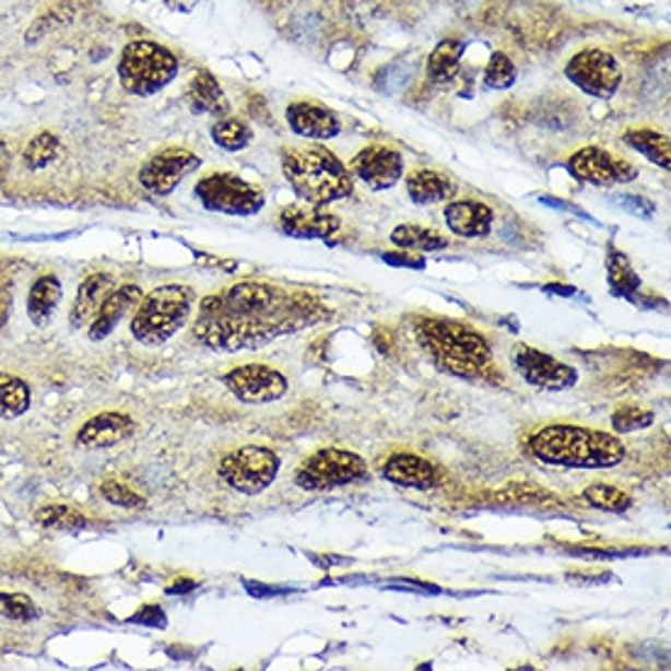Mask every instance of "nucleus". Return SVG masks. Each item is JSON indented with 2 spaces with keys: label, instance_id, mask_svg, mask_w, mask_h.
<instances>
[{
  "label": "nucleus",
  "instance_id": "f03ea898",
  "mask_svg": "<svg viewBox=\"0 0 671 671\" xmlns=\"http://www.w3.org/2000/svg\"><path fill=\"white\" fill-rule=\"evenodd\" d=\"M530 455L562 469H611L625 459L621 439L579 425H548L528 439Z\"/></svg>",
  "mask_w": 671,
  "mask_h": 671
},
{
  "label": "nucleus",
  "instance_id": "6ab92c4d",
  "mask_svg": "<svg viewBox=\"0 0 671 671\" xmlns=\"http://www.w3.org/2000/svg\"><path fill=\"white\" fill-rule=\"evenodd\" d=\"M142 296H144L142 289L134 286V283H122V286L115 289L106 298V303L101 306L98 316L89 325V338L93 342L106 340L108 334L128 318V313H134V308L140 306Z\"/></svg>",
  "mask_w": 671,
  "mask_h": 671
},
{
  "label": "nucleus",
  "instance_id": "dca6fc26",
  "mask_svg": "<svg viewBox=\"0 0 671 671\" xmlns=\"http://www.w3.org/2000/svg\"><path fill=\"white\" fill-rule=\"evenodd\" d=\"M132 415L122 411H103L89 417V421L79 427L76 445H81L83 449H108L125 443V439L132 437Z\"/></svg>",
  "mask_w": 671,
  "mask_h": 671
},
{
  "label": "nucleus",
  "instance_id": "9b49d317",
  "mask_svg": "<svg viewBox=\"0 0 671 671\" xmlns=\"http://www.w3.org/2000/svg\"><path fill=\"white\" fill-rule=\"evenodd\" d=\"M574 86L593 98H611L623 81L621 64L603 49H584L564 69Z\"/></svg>",
  "mask_w": 671,
  "mask_h": 671
},
{
  "label": "nucleus",
  "instance_id": "ea45409f",
  "mask_svg": "<svg viewBox=\"0 0 671 671\" xmlns=\"http://www.w3.org/2000/svg\"><path fill=\"white\" fill-rule=\"evenodd\" d=\"M196 581L193 579H186V576H181V579H176V581H172L169 586H166V593L169 596H184V593H191V591H196Z\"/></svg>",
  "mask_w": 671,
  "mask_h": 671
},
{
  "label": "nucleus",
  "instance_id": "c756f323",
  "mask_svg": "<svg viewBox=\"0 0 671 671\" xmlns=\"http://www.w3.org/2000/svg\"><path fill=\"white\" fill-rule=\"evenodd\" d=\"M35 522L39 528L64 530V532H76V530L89 528V520L83 518L76 508L61 506V503H51V506L39 508L35 513Z\"/></svg>",
  "mask_w": 671,
  "mask_h": 671
},
{
  "label": "nucleus",
  "instance_id": "e433bc0d",
  "mask_svg": "<svg viewBox=\"0 0 671 671\" xmlns=\"http://www.w3.org/2000/svg\"><path fill=\"white\" fill-rule=\"evenodd\" d=\"M655 423V413L639 405H621L611 417V425L617 433H637Z\"/></svg>",
  "mask_w": 671,
  "mask_h": 671
},
{
  "label": "nucleus",
  "instance_id": "4be33fe9",
  "mask_svg": "<svg viewBox=\"0 0 671 671\" xmlns=\"http://www.w3.org/2000/svg\"><path fill=\"white\" fill-rule=\"evenodd\" d=\"M566 166H569L572 176H576L584 184L611 186L617 181L615 174L617 160H613V154L599 150V146H586V150H579Z\"/></svg>",
  "mask_w": 671,
  "mask_h": 671
},
{
  "label": "nucleus",
  "instance_id": "7ed1b4c3",
  "mask_svg": "<svg viewBox=\"0 0 671 671\" xmlns=\"http://www.w3.org/2000/svg\"><path fill=\"white\" fill-rule=\"evenodd\" d=\"M415 338L439 372L459 379H481L491 364V344L484 334L459 320L421 318Z\"/></svg>",
  "mask_w": 671,
  "mask_h": 671
},
{
  "label": "nucleus",
  "instance_id": "6e6552de",
  "mask_svg": "<svg viewBox=\"0 0 671 671\" xmlns=\"http://www.w3.org/2000/svg\"><path fill=\"white\" fill-rule=\"evenodd\" d=\"M366 476H369V467H366V461L360 455L340 447H325L298 467L296 484L303 491L322 494V491L356 484V481H364Z\"/></svg>",
  "mask_w": 671,
  "mask_h": 671
},
{
  "label": "nucleus",
  "instance_id": "a211bd4d",
  "mask_svg": "<svg viewBox=\"0 0 671 671\" xmlns=\"http://www.w3.org/2000/svg\"><path fill=\"white\" fill-rule=\"evenodd\" d=\"M289 128L298 134V138L308 140H330L338 138L342 125L340 118L330 108L320 106V103L310 101H298L291 103L286 110Z\"/></svg>",
  "mask_w": 671,
  "mask_h": 671
},
{
  "label": "nucleus",
  "instance_id": "ddd939ff",
  "mask_svg": "<svg viewBox=\"0 0 671 671\" xmlns=\"http://www.w3.org/2000/svg\"><path fill=\"white\" fill-rule=\"evenodd\" d=\"M201 160L193 152L178 150V146H169L154 154L140 169V184L146 191L154 196H169L174 188L184 181L188 174H193Z\"/></svg>",
  "mask_w": 671,
  "mask_h": 671
},
{
  "label": "nucleus",
  "instance_id": "473e14b6",
  "mask_svg": "<svg viewBox=\"0 0 671 671\" xmlns=\"http://www.w3.org/2000/svg\"><path fill=\"white\" fill-rule=\"evenodd\" d=\"M584 501L596 510L605 513H625L633 506V498L623 488L611 484H593L584 491Z\"/></svg>",
  "mask_w": 671,
  "mask_h": 671
},
{
  "label": "nucleus",
  "instance_id": "b1692460",
  "mask_svg": "<svg viewBox=\"0 0 671 671\" xmlns=\"http://www.w3.org/2000/svg\"><path fill=\"white\" fill-rule=\"evenodd\" d=\"M61 296H64V289H61V281L55 274L39 276L33 283V289H30V296H27L30 320H33L37 328L47 325L49 318L55 316V310L61 303Z\"/></svg>",
  "mask_w": 671,
  "mask_h": 671
},
{
  "label": "nucleus",
  "instance_id": "412c9836",
  "mask_svg": "<svg viewBox=\"0 0 671 671\" xmlns=\"http://www.w3.org/2000/svg\"><path fill=\"white\" fill-rule=\"evenodd\" d=\"M445 223L459 237L479 239L494 227V211L479 201H452L445 208Z\"/></svg>",
  "mask_w": 671,
  "mask_h": 671
},
{
  "label": "nucleus",
  "instance_id": "f257e3e1",
  "mask_svg": "<svg viewBox=\"0 0 671 671\" xmlns=\"http://www.w3.org/2000/svg\"><path fill=\"white\" fill-rule=\"evenodd\" d=\"M313 322V303L271 283L243 281L201 301L193 338L213 352L257 350Z\"/></svg>",
  "mask_w": 671,
  "mask_h": 671
},
{
  "label": "nucleus",
  "instance_id": "423d86ee",
  "mask_svg": "<svg viewBox=\"0 0 671 671\" xmlns=\"http://www.w3.org/2000/svg\"><path fill=\"white\" fill-rule=\"evenodd\" d=\"M178 61L169 49L154 42H130L118 61L122 89L132 96H154L176 79Z\"/></svg>",
  "mask_w": 671,
  "mask_h": 671
},
{
  "label": "nucleus",
  "instance_id": "4c0bfd02",
  "mask_svg": "<svg viewBox=\"0 0 671 671\" xmlns=\"http://www.w3.org/2000/svg\"><path fill=\"white\" fill-rule=\"evenodd\" d=\"M484 81H486V86L498 89V91L513 86V83H516V64H513V61L503 55V51H496L484 71Z\"/></svg>",
  "mask_w": 671,
  "mask_h": 671
},
{
  "label": "nucleus",
  "instance_id": "f704fd0d",
  "mask_svg": "<svg viewBox=\"0 0 671 671\" xmlns=\"http://www.w3.org/2000/svg\"><path fill=\"white\" fill-rule=\"evenodd\" d=\"M98 491H101V496L110 503V506L128 508V510L146 508V498L140 496L138 491L130 488L128 484H122V481H115V479L103 481Z\"/></svg>",
  "mask_w": 671,
  "mask_h": 671
},
{
  "label": "nucleus",
  "instance_id": "f8f14e48",
  "mask_svg": "<svg viewBox=\"0 0 671 671\" xmlns=\"http://www.w3.org/2000/svg\"><path fill=\"white\" fill-rule=\"evenodd\" d=\"M513 366L530 386L542 391H566L579 379L569 364H562L550 354L528 348V344H518L513 350Z\"/></svg>",
  "mask_w": 671,
  "mask_h": 671
},
{
  "label": "nucleus",
  "instance_id": "2f4dec72",
  "mask_svg": "<svg viewBox=\"0 0 671 671\" xmlns=\"http://www.w3.org/2000/svg\"><path fill=\"white\" fill-rule=\"evenodd\" d=\"M59 152H61V144L55 134L39 132L33 140H30L27 150L23 154V162L30 172H39V169H47L49 164H55L59 160Z\"/></svg>",
  "mask_w": 671,
  "mask_h": 671
},
{
  "label": "nucleus",
  "instance_id": "a19ab883",
  "mask_svg": "<svg viewBox=\"0 0 671 671\" xmlns=\"http://www.w3.org/2000/svg\"><path fill=\"white\" fill-rule=\"evenodd\" d=\"M386 261H389V264H401V267H415V269H423L425 264H423V259H408V257H396V255H386L384 257Z\"/></svg>",
  "mask_w": 671,
  "mask_h": 671
},
{
  "label": "nucleus",
  "instance_id": "1a4fd4ad",
  "mask_svg": "<svg viewBox=\"0 0 671 671\" xmlns=\"http://www.w3.org/2000/svg\"><path fill=\"white\" fill-rule=\"evenodd\" d=\"M196 198L208 211L249 217L264 208V193L255 184L235 174H208L196 184Z\"/></svg>",
  "mask_w": 671,
  "mask_h": 671
},
{
  "label": "nucleus",
  "instance_id": "c85d7f7f",
  "mask_svg": "<svg viewBox=\"0 0 671 671\" xmlns=\"http://www.w3.org/2000/svg\"><path fill=\"white\" fill-rule=\"evenodd\" d=\"M391 243L403 249H417V251H437L449 245L443 235L435 233V229H427L421 225H398L391 233Z\"/></svg>",
  "mask_w": 671,
  "mask_h": 671
},
{
  "label": "nucleus",
  "instance_id": "f3484780",
  "mask_svg": "<svg viewBox=\"0 0 671 671\" xmlns=\"http://www.w3.org/2000/svg\"><path fill=\"white\" fill-rule=\"evenodd\" d=\"M381 476L391 481L396 486L415 488V491H429L437 486L439 469L425 457H417L411 452H396L384 461Z\"/></svg>",
  "mask_w": 671,
  "mask_h": 671
},
{
  "label": "nucleus",
  "instance_id": "a878e982",
  "mask_svg": "<svg viewBox=\"0 0 671 671\" xmlns=\"http://www.w3.org/2000/svg\"><path fill=\"white\" fill-rule=\"evenodd\" d=\"M33 403L30 384L15 374L0 372V421H15L25 415Z\"/></svg>",
  "mask_w": 671,
  "mask_h": 671
},
{
  "label": "nucleus",
  "instance_id": "79ce46f5",
  "mask_svg": "<svg viewBox=\"0 0 671 671\" xmlns=\"http://www.w3.org/2000/svg\"><path fill=\"white\" fill-rule=\"evenodd\" d=\"M623 205L625 208H633V211L639 213V217H645V211H652V205L643 203V201H639V198H633V196H625L623 198Z\"/></svg>",
  "mask_w": 671,
  "mask_h": 671
},
{
  "label": "nucleus",
  "instance_id": "bb28decb",
  "mask_svg": "<svg viewBox=\"0 0 671 671\" xmlns=\"http://www.w3.org/2000/svg\"><path fill=\"white\" fill-rule=\"evenodd\" d=\"M464 39H443L427 59V76L437 83H447L457 76L461 55H464Z\"/></svg>",
  "mask_w": 671,
  "mask_h": 671
},
{
  "label": "nucleus",
  "instance_id": "58836bf2",
  "mask_svg": "<svg viewBox=\"0 0 671 671\" xmlns=\"http://www.w3.org/2000/svg\"><path fill=\"white\" fill-rule=\"evenodd\" d=\"M128 623L144 625V627H160V631H164V627H166V613L162 611V605L146 603V605L140 608L138 613L128 617Z\"/></svg>",
  "mask_w": 671,
  "mask_h": 671
},
{
  "label": "nucleus",
  "instance_id": "2eb2a0df",
  "mask_svg": "<svg viewBox=\"0 0 671 671\" xmlns=\"http://www.w3.org/2000/svg\"><path fill=\"white\" fill-rule=\"evenodd\" d=\"M279 229L289 237L328 239L340 229V217L322 205H289L279 215Z\"/></svg>",
  "mask_w": 671,
  "mask_h": 671
},
{
  "label": "nucleus",
  "instance_id": "cd10ccee",
  "mask_svg": "<svg viewBox=\"0 0 671 671\" xmlns=\"http://www.w3.org/2000/svg\"><path fill=\"white\" fill-rule=\"evenodd\" d=\"M627 144L635 146L637 152H643L649 162L662 166V169H669L671 166V144H669V138L662 132H655V130H631L625 132L623 138Z\"/></svg>",
  "mask_w": 671,
  "mask_h": 671
},
{
  "label": "nucleus",
  "instance_id": "9d476101",
  "mask_svg": "<svg viewBox=\"0 0 671 671\" xmlns=\"http://www.w3.org/2000/svg\"><path fill=\"white\" fill-rule=\"evenodd\" d=\"M223 386L247 405L276 403L289 393V381L267 364H243L223 374Z\"/></svg>",
  "mask_w": 671,
  "mask_h": 671
},
{
  "label": "nucleus",
  "instance_id": "c9c22d12",
  "mask_svg": "<svg viewBox=\"0 0 671 671\" xmlns=\"http://www.w3.org/2000/svg\"><path fill=\"white\" fill-rule=\"evenodd\" d=\"M608 279H611V289L617 293V296H633V293L639 289V279L635 276V271L627 264V259L613 251L611 261H608Z\"/></svg>",
  "mask_w": 671,
  "mask_h": 671
},
{
  "label": "nucleus",
  "instance_id": "20e7f679",
  "mask_svg": "<svg viewBox=\"0 0 671 671\" xmlns=\"http://www.w3.org/2000/svg\"><path fill=\"white\" fill-rule=\"evenodd\" d=\"M283 176L303 201L328 205L352 196V174L338 156L322 146L283 152Z\"/></svg>",
  "mask_w": 671,
  "mask_h": 671
},
{
  "label": "nucleus",
  "instance_id": "4468645a",
  "mask_svg": "<svg viewBox=\"0 0 671 671\" xmlns=\"http://www.w3.org/2000/svg\"><path fill=\"white\" fill-rule=\"evenodd\" d=\"M352 174L374 191L393 188L403 176V156L389 146H366L352 160Z\"/></svg>",
  "mask_w": 671,
  "mask_h": 671
},
{
  "label": "nucleus",
  "instance_id": "5701e85b",
  "mask_svg": "<svg viewBox=\"0 0 671 671\" xmlns=\"http://www.w3.org/2000/svg\"><path fill=\"white\" fill-rule=\"evenodd\" d=\"M186 106L193 115H227L229 103L211 71H198L186 86Z\"/></svg>",
  "mask_w": 671,
  "mask_h": 671
},
{
  "label": "nucleus",
  "instance_id": "393cba45",
  "mask_svg": "<svg viewBox=\"0 0 671 671\" xmlns=\"http://www.w3.org/2000/svg\"><path fill=\"white\" fill-rule=\"evenodd\" d=\"M408 196L417 205L445 203L455 196V184L445 174L421 169L408 176Z\"/></svg>",
  "mask_w": 671,
  "mask_h": 671
},
{
  "label": "nucleus",
  "instance_id": "72a5a7b5",
  "mask_svg": "<svg viewBox=\"0 0 671 671\" xmlns=\"http://www.w3.org/2000/svg\"><path fill=\"white\" fill-rule=\"evenodd\" d=\"M39 608L25 593L0 591V617L13 623H35L39 621Z\"/></svg>",
  "mask_w": 671,
  "mask_h": 671
},
{
  "label": "nucleus",
  "instance_id": "7c9ffc66",
  "mask_svg": "<svg viewBox=\"0 0 671 671\" xmlns=\"http://www.w3.org/2000/svg\"><path fill=\"white\" fill-rule=\"evenodd\" d=\"M213 142L217 146H223V150L227 152H243L245 146H249L251 142V128L239 118H229V115H225V118H220L215 125H213Z\"/></svg>",
  "mask_w": 671,
  "mask_h": 671
},
{
  "label": "nucleus",
  "instance_id": "39448f33",
  "mask_svg": "<svg viewBox=\"0 0 671 671\" xmlns=\"http://www.w3.org/2000/svg\"><path fill=\"white\" fill-rule=\"evenodd\" d=\"M196 293L181 283H166L142 296L130 322L132 338L144 348H160L184 328L191 316Z\"/></svg>",
  "mask_w": 671,
  "mask_h": 671
},
{
  "label": "nucleus",
  "instance_id": "aec40b11",
  "mask_svg": "<svg viewBox=\"0 0 671 671\" xmlns=\"http://www.w3.org/2000/svg\"><path fill=\"white\" fill-rule=\"evenodd\" d=\"M118 289V281L113 274H91L86 281L79 286L76 298H73V306L69 313V325L71 330L89 328L93 318L98 316V310L110 293Z\"/></svg>",
  "mask_w": 671,
  "mask_h": 671
},
{
  "label": "nucleus",
  "instance_id": "37998d69",
  "mask_svg": "<svg viewBox=\"0 0 671 671\" xmlns=\"http://www.w3.org/2000/svg\"><path fill=\"white\" fill-rule=\"evenodd\" d=\"M10 318V293L0 291V328L8 322Z\"/></svg>",
  "mask_w": 671,
  "mask_h": 671
},
{
  "label": "nucleus",
  "instance_id": "0eeeda50",
  "mask_svg": "<svg viewBox=\"0 0 671 671\" xmlns=\"http://www.w3.org/2000/svg\"><path fill=\"white\" fill-rule=\"evenodd\" d=\"M281 471V457L261 445L239 447L227 452L217 464V476L243 496H259L274 484Z\"/></svg>",
  "mask_w": 671,
  "mask_h": 671
}]
</instances>
